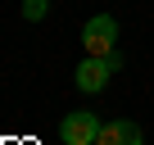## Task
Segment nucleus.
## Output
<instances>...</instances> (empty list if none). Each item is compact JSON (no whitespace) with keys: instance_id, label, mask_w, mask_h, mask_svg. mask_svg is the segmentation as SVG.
Returning <instances> with one entry per match:
<instances>
[{"instance_id":"nucleus-1","label":"nucleus","mask_w":154,"mask_h":145,"mask_svg":"<svg viewBox=\"0 0 154 145\" xmlns=\"http://www.w3.org/2000/svg\"><path fill=\"white\" fill-rule=\"evenodd\" d=\"M122 68V54H86L82 63H77V91H104L109 77Z\"/></svg>"},{"instance_id":"nucleus-2","label":"nucleus","mask_w":154,"mask_h":145,"mask_svg":"<svg viewBox=\"0 0 154 145\" xmlns=\"http://www.w3.org/2000/svg\"><path fill=\"white\" fill-rule=\"evenodd\" d=\"M113 41H118V23H113V14H95V18L82 27V45H86V54H113Z\"/></svg>"},{"instance_id":"nucleus-3","label":"nucleus","mask_w":154,"mask_h":145,"mask_svg":"<svg viewBox=\"0 0 154 145\" xmlns=\"http://www.w3.org/2000/svg\"><path fill=\"white\" fill-rule=\"evenodd\" d=\"M100 127L104 122H95V113H68L63 122H59V140L63 145H95V136H100Z\"/></svg>"},{"instance_id":"nucleus-4","label":"nucleus","mask_w":154,"mask_h":145,"mask_svg":"<svg viewBox=\"0 0 154 145\" xmlns=\"http://www.w3.org/2000/svg\"><path fill=\"white\" fill-rule=\"evenodd\" d=\"M95 145H140V127H136L131 118H113V122L100 127Z\"/></svg>"},{"instance_id":"nucleus-5","label":"nucleus","mask_w":154,"mask_h":145,"mask_svg":"<svg viewBox=\"0 0 154 145\" xmlns=\"http://www.w3.org/2000/svg\"><path fill=\"white\" fill-rule=\"evenodd\" d=\"M23 18L27 23H41L45 18V0H23Z\"/></svg>"}]
</instances>
